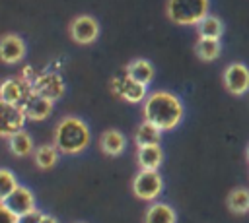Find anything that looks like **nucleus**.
I'll return each instance as SVG.
<instances>
[{"instance_id":"obj_1","label":"nucleus","mask_w":249,"mask_h":223,"mask_svg":"<svg viewBox=\"0 0 249 223\" xmlns=\"http://www.w3.org/2000/svg\"><path fill=\"white\" fill-rule=\"evenodd\" d=\"M144 120L158 126L161 132L163 130H173L185 114L181 99L171 93V91H154L146 97L144 107H142Z\"/></svg>"},{"instance_id":"obj_2","label":"nucleus","mask_w":249,"mask_h":223,"mask_svg":"<svg viewBox=\"0 0 249 223\" xmlns=\"http://www.w3.org/2000/svg\"><path fill=\"white\" fill-rule=\"evenodd\" d=\"M53 142L58 153H66V155L80 153L89 143V128L78 116H64L54 126Z\"/></svg>"},{"instance_id":"obj_3","label":"nucleus","mask_w":249,"mask_h":223,"mask_svg":"<svg viewBox=\"0 0 249 223\" xmlns=\"http://www.w3.org/2000/svg\"><path fill=\"white\" fill-rule=\"evenodd\" d=\"M210 0H167L165 14L177 25H198L210 12Z\"/></svg>"},{"instance_id":"obj_4","label":"nucleus","mask_w":249,"mask_h":223,"mask_svg":"<svg viewBox=\"0 0 249 223\" xmlns=\"http://www.w3.org/2000/svg\"><path fill=\"white\" fill-rule=\"evenodd\" d=\"M163 190V178L158 171H144L140 169L132 178V192L136 198L152 202Z\"/></svg>"},{"instance_id":"obj_5","label":"nucleus","mask_w":249,"mask_h":223,"mask_svg":"<svg viewBox=\"0 0 249 223\" xmlns=\"http://www.w3.org/2000/svg\"><path fill=\"white\" fill-rule=\"evenodd\" d=\"M68 35L78 45H89L99 35V23L95 17H91L88 14L76 16L68 25Z\"/></svg>"},{"instance_id":"obj_6","label":"nucleus","mask_w":249,"mask_h":223,"mask_svg":"<svg viewBox=\"0 0 249 223\" xmlns=\"http://www.w3.org/2000/svg\"><path fill=\"white\" fill-rule=\"evenodd\" d=\"M27 116L21 107L0 101V138H12L23 130Z\"/></svg>"},{"instance_id":"obj_7","label":"nucleus","mask_w":249,"mask_h":223,"mask_svg":"<svg viewBox=\"0 0 249 223\" xmlns=\"http://www.w3.org/2000/svg\"><path fill=\"white\" fill-rule=\"evenodd\" d=\"M222 81L231 95H243L249 91V68L243 62H231L226 66Z\"/></svg>"},{"instance_id":"obj_8","label":"nucleus","mask_w":249,"mask_h":223,"mask_svg":"<svg viewBox=\"0 0 249 223\" xmlns=\"http://www.w3.org/2000/svg\"><path fill=\"white\" fill-rule=\"evenodd\" d=\"M31 89L35 95H41V97L54 103L64 93V81H62V76L56 72H43L35 78Z\"/></svg>"},{"instance_id":"obj_9","label":"nucleus","mask_w":249,"mask_h":223,"mask_svg":"<svg viewBox=\"0 0 249 223\" xmlns=\"http://www.w3.org/2000/svg\"><path fill=\"white\" fill-rule=\"evenodd\" d=\"M111 91L117 97L128 101V103H140V101H146V97H148L146 85L130 80L126 74L124 76H115L111 80Z\"/></svg>"},{"instance_id":"obj_10","label":"nucleus","mask_w":249,"mask_h":223,"mask_svg":"<svg viewBox=\"0 0 249 223\" xmlns=\"http://www.w3.org/2000/svg\"><path fill=\"white\" fill-rule=\"evenodd\" d=\"M31 93H33L31 85H27L21 78H6L0 83V101L16 107H23Z\"/></svg>"},{"instance_id":"obj_11","label":"nucleus","mask_w":249,"mask_h":223,"mask_svg":"<svg viewBox=\"0 0 249 223\" xmlns=\"http://www.w3.org/2000/svg\"><path fill=\"white\" fill-rule=\"evenodd\" d=\"M25 41L16 33H6L0 37V60L4 64H16L25 56Z\"/></svg>"},{"instance_id":"obj_12","label":"nucleus","mask_w":249,"mask_h":223,"mask_svg":"<svg viewBox=\"0 0 249 223\" xmlns=\"http://www.w3.org/2000/svg\"><path fill=\"white\" fill-rule=\"evenodd\" d=\"M14 215H23V213H27V211H31V209H35V196H33V192L27 188V186H18L4 202H2Z\"/></svg>"},{"instance_id":"obj_13","label":"nucleus","mask_w":249,"mask_h":223,"mask_svg":"<svg viewBox=\"0 0 249 223\" xmlns=\"http://www.w3.org/2000/svg\"><path fill=\"white\" fill-rule=\"evenodd\" d=\"M53 105H54L53 101H49V99H45L41 95L31 93L21 109H23V112H25V116L29 120H45L53 112Z\"/></svg>"},{"instance_id":"obj_14","label":"nucleus","mask_w":249,"mask_h":223,"mask_svg":"<svg viewBox=\"0 0 249 223\" xmlns=\"http://www.w3.org/2000/svg\"><path fill=\"white\" fill-rule=\"evenodd\" d=\"M124 74H126L130 80H134V81H138V83H142V85H148V83L154 80V66H152V62L146 60V58H134V60H130V62L126 64Z\"/></svg>"},{"instance_id":"obj_15","label":"nucleus","mask_w":249,"mask_h":223,"mask_svg":"<svg viewBox=\"0 0 249 223\" xmlns=\"http://www.w3.org/2000/svg\"><path fill=\"white\" fill-rule=\"evenodd\" d=\"M144 223H177V213L169 204L154 202L144 213Z\"/></svg>"},{"instance_id":"obj_16","label":"nucleus","mask_w":249,"mask_h":223,"mask_svg":"<svg viewBox=\"0 0 249 223\" xmlns=\"http://www.w3.org/2000/svg\"><path fill=\"white\" fill-rule=\"evenodd\" d=\"M124 145H126V140L119 130H105L99 138V147L109 157L121 155L124 151Z\"/></svg>"},{"instance_id":"obj_17","label":"nucleus","mask_w":249,"mask_h":223,"mask_svg":"<svg viewBox=\"0 0 249 223\" xmlns=\"http://www.w3.org/2000/svg\"><path fill=\"white\" fill-rule=\"evenodd\" d=\"M136 161H138L140 169H144V171H158L160 165L163 163V149L160 145L138 147Z\"/></svg>"},{"instance_id":"obj_18","label":"nucleus","mask_w":249,"mask_h":223,"mask_svg":"<svg viewBox=\"0 0 249 223\" xmlns=\"http://www.w3.org/2000/svg\"><path fill=\"white\" fill-rule=\"evenodd\" d=\"M196 33H198V39H222L224 35V21L214 16V14H208L198 25H196Z\"/></svg>"},{"instance_id":"obj_19","label":"nucleus","mask_w":249,"mask_h":223,"mask_svg":"<svg viewBox=\"0 0 249 223\" xmlns=\"http://www.w3.org/2000/svg\"><path fill=\"white\" fill-rule=\"evenodd\" d=\"M160 140H161V130L150 122H142L138 128H136V134H134V143L138 147H146V145H160Z\"/></svg>"},{"instance_id":"obj_20","label":"nucleus","mask_w":249,"mask_h":223,"mask_svg":"<svg viewBox=\"0 0 249 223\" xmlns=\"http://www.w3.org/2000/svg\"><path fill=\"white\" fill-rule=\"evenodd\" d=\"M226 206L231 213H247L249 211V188H243V186H237L233 188L228 198H226Z\"/></svg>"},{"instance_id":"obj_21","label":"nucleus","mask_w":249,"mask_h":223,"mask_svg":"<svg viewBox=\"0 0 249 223\" xmlns=\"http://www.w3.org/2000/svg\"><path fill=\"white\" fill-rule=\"evenodd\" d=\"M8 145H10V151L16 157H27V155H31L35 151L33 149V140L25 130H21V132L14 134L12 138H8Z\"/></svg>"},{"instance_id":"obj_22","label":"nucleus","mask_w":249,"mask_h":223,"mask_svg":"<svg viewBox=\"0 0 249 223\" xmlns=\"http://www.w3.org/2000/svg\"><path fill=\"white\" fill-rule=\"evenodd\" d=\"M195 52L204 62L216 60L220 56V52H222V43L218 39H198L195 43Z\"/></svg>"},{"instance_id":"obj_23","label":"nucleus","mask_w":249,"mask_h":223,"mask_svg":"<svg viewBox=\"0 0 249 223\" xmlns=\"http://www.w3.org/2000/svg\"><path fill=\"white\" fill-rule=\"evenodd\" d=\"M33 161L39 169H51L58 161V149L51 143H43L33 151Z\"/></svg>"},{"instance_id":"obj_24","label":"nucleus","mask_w":249,"mask_h":223,"mask_svg":"<svg viewBox=\"0 0 249 223\" xmlns=\"http://www.w3.org/2000/svg\"><path fill=\"white\" fill-rule=\"evenodd\" d=\"M19 184H18V178H16V175L10 171V169H0V204L18 188Z\"/></svg>"},{"instance_id":"obj_25","label":"nucleus","mask_w":249,"mask_h":223,"mask_svg":"<svg viewBox=\"0 0 249 223\" xmlns=\"http://www.w3.org/2000/svg\"><path fill=\"white\" fill-rule=\"evenodd\" d=\"M43 211H39L37 207L35 209H31V211H27V213H23V215H19L18 217V223H41V219H43Z\"/></svg>"},{"instance_id":"obj_26","label":"nucleus","mask_w":249,"mask_h":223,"mask_svg":"<svg viewBox=\"0 0 249 223\" xmlns=\"http://www.w3.org/2000/svg\"><path fill=\"white\" fill-rule=\"evenodd\" d=\"M0 223H18V215H14L4 204H0Z\"/></svg>"},{"instance_id":"obj_27","label":"nucleus","mask_w":249,"mask_h":223,"mask_svg":"<svg viewBox=\"0 0 249 223\" xmlns=\"http://www.w3.org/2000/svg\"><path fill=\"white\" fill-rule=\"evenodd\" d=\"M41 223H58V221H56V217H54V215L45 213V215H43V219H41Z\"/></svg>"},{"instance_id":"obj_28","label":"nucleus","mask_w":249,"mask_h":223,"mask_svg":"<svg viewBox=\"0 0 249 223\" xmlns=\"http://www.w3.org/2000/svg\"><path fill=\"white\" fill-rule=\"evenodd\" d=\"M245 159H247V163H249V145H247V149H245Z\"/></svg>"}]
</instances>
